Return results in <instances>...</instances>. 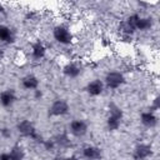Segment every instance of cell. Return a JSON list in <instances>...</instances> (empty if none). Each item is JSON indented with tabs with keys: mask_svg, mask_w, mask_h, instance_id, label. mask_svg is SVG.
<instances>
[{
	"mask_svg": "<svg viewBox=\"0 0 160 160\" xmlns=\"http://www.w3.org/2000/svg\"><path fill=\"white\" fill-rule=\"evenodd\" d=\"M124 119V111L122 109L115 104L110 102L108 105V116H106V128L110 131H116L120 129Z\"/></svg>",
	"mask_w": 160,
	"mask_h": 160,
	"instance_id": "cell-1",
	"label": "cell"
},
{
	"mask_svg": "<svg viewBox=\"0 0 160 160\" xmlns=\"http://www.w3.org/2000/svg\"><path fill=\"white\" fill-rule=\"evenodd\" d=\"M125 20L135 29V31H149L154 25L152 18L144 16V15H141L139 12L130 14Z\"/></svg>",
	"mask_w": 160,
	"mask_h": 160,
	"instance_id": "cell-2",
	"label": "cell"
},
{
	"mask_svg": "<svg viewBox=\"0 0 160 160\" xmlns=\"http://www.w3.org/2000/svg\"><path fill=\"white\" fill-rule=\"evenodd\" d=\"M16 130L18 132L24 136V138H29L31 140H35V141H41V135L38 132L35 125L32 124V121L28 120V119H22L20 120L18 124H16Z\"/></svg>",
	"mask_w": 160,
	"mask_h": 160,
	"instance_id": "cell-3",
	"label": "cell"
},
{
	"mask_svg": "<svg viewBox=\"0 0 160 160\" xmlns=\"http://www.w3.org/2000/svg\"><path fill=\"white\" fill-rule=\"evenodd\" d=\"M52 38H54V40L58 44L64 45V46H68V45H70L72 42L74 34H72V31L70 30L69 26L60 24V25H56L52 29Z\"/></svg>",
	"mask_w": 160,
	"mask_h": 160,
	"instance_id": "cell-4",
	"label": "cell"
},
{
	"mask_svg": "<svg viewBox=\"0 0 160 160\" xmlns=\"http://www.w3.org/2000/svg\"><path fill=\"white\" fill-rule=\"evenodd\" d=\"M104 85L106 89L110 90H118L119 88H121L125 82V75L121 71L118 70H111L108 71L105 78H104Z\"/></svg>",
	"mask_w": 160,
	"mask_h": 160,
	"instance_id": "cell-5",
	"label": "cell"
},
{
	"mask_svg": "<svg viewBox=\"0 0 160 160\" xmlns=\"http://www.w3.org/2000/svg\"><path fill=\"white\" fill-rule=\"evenodd\" d=\"M70 111V105L65 99H56L49 106V115L52 118L65 116Z\"/></svg>",
	"mask_w": 160,
	"mask_h": 160,
	"instance_id": "cell-6",
	"label": "cell"
},
{
	"mask_svg": "<svg viewBox=\"0 0 160 160\" xmlns=\"http://www.w3.org/2000/svg\"><path fill=\"white\" fill-rule=\"evenodd\" d=\"M154 154L152 146L148 142H139L132 149V160H148Z\"/></svg>",
	"mask_w": 160,
	"mask_h": 160,
	"instance_id": "cell-7",
	"label": "cell"
},
{
	"mask_svg": "<svg viewBox=\"0 0 160 160\" xmlns=\"http://www.w3.org/2000/svg\"><path fill=\"white\" fill-rule=\"evenodd\" d=\"M88 131H89V125L82 119H74L69 124V132L74 138H82L88 134Z\"/></svg>",
	"mask_w": 160,
	"mask_h": 160,
	"instance_id": "cell-8",
	"label": "cell"
},
{
	"mask_svg": "<svg viewBox=\"0 0 160 160\" xmlns=\"http://www.w3.org/2000/svg\"><path fill=\"white\" fill-rule=\"evenodd\" d=\"M81 156L86 160H100L102 158V151L96 145L86 144L81 148Z\"/></svg>",
	"mask_w": 160,
	"mask_h": 160,
	"instance_id": "cell-9",
	"label": "cell"
},
{
	"mask_svg": "<svg viewBox=\"0 0 160 160\" xmlns=\"http://www.w3.org/2000/svg\"><path fill=\"white\" fill-rule=\"evenodd\" d=\"M104 90H105V85H104V81L100 79H94V80L89 81L86 84V88H85L86 94L91 98L100 96L104 92Z\"/></svg>",
	"mask_w": 160,
	"mask_h": 160,
	"instance_id": "cell-10",
	"label": "cell"
},
{
	"mask_svg": "<svg viewBox=\"0 0 160 160\" xmlns=\"http://www.w3.org/2000/svg\"><path fill=\"white\" fill-rule=\"evenodd\" d=\"M82 71V68L76 61H68L62 66V74L69 79H76L80 76Z\"/></svg>",
	"mask_w": 160,
	"mask_h": 160,
	"instance_id": "cell-11",
	"label": "cell"
},
{
	"mask_svg": "<svg viewBox=\"0 0 160 160\" xmlns=\"http://www.w3.org/2000/svg\"><path fill=\"white\" fill-rule=\"evenodd\" d=\"M46 46L42 41L36 40L31 44L30 46V54H31V59L35 61H40L46 56Z\"/></svg>",
	"mask_w": 160,
	"mask_h": 160,
	"instance_id": "cell-12",
	"label": "cell"
},
{
	"mask_svg": "<svg viewBox=\"0 0 160 160\" xmlns=\"http://www.w3.org/2000/svg\"><path fill=\"white\" fill-rule=\"evenodd\" d=\"M21 86L28 91H35L40 86V80L34 74H26L21 78Z\"/></svg>",
	"mask_w": 160,
	"mask_h": 160,
	"instance_id": "cell-13",
	"label": "cell"
},
{
	"mask_svg": "<svg viewBox=\"0 0 160 160\" xmlns=\"http://www.w3.org/2000/svg\"><path fill=\"white\" fill-rule=\"evenodd\" d=\"M158 116L155 112L150 111V110H146V111H142L140 114V122L142 126L148 128V129H154L156 125H158Z\"/></svg>",
	"mask_w": 160,
	"mask_h": 160,
	"instance_id": "cell-14",
	"label": "cell"
},
{
	"mask_svg": "<svg viewBox=\"0 0 160 160\" xmlns=\"http://www.w3.org/2000/svg\"><path fill=\"white\" fill-rule=\"evenodd\" d=\"M16 101V94L12 89H5L0 92V105L2 108H10Z\"/></svg>",
	"mask_w": 160,
	"mask_h": 160,
	"instance_id": "cell-15",
	"label": "cell"
},
{
	"mask_svg": "<svg viewBox=\"0 0 160 160\" xmlns=\"http://www.w3.org/2000/svg\"><path fill=\"white\" fill-rule=\"evenodd\" d=\"M14 41H15L14 30L5 24H0V42L1 44H12Z\"/></svg>",
	"mask_w": 160,
	"mask_h": 160,
	"instance_id": "cell-16",
	"label": "cell"
},
{
	"mask_svg": "<svg viewBox=\"0 0 160 160\" xmlns=\"http://www.w3.org/2000/svg\"><path fill=\"white\" fill-rule=\"evenodd\" d=\"M52 140L55 142V146L60 148V149H66V148H69L71 145V140H70V138L66 134H59Z\"/></svg>",
	"mask_w": 160,
	"mask_h": 160,
	"instance_id": "cell-17",
	"label": "cell"
},
{
	"mask_svg": "<svg viewBox=\"0 0 160 160\" xmlns=\"http://www.w3.org/2000/svg\"><path fill=\"white\" fill-rule=\"evenodd\" d=\"M9 154L11 155L12 160H24V158H25V150H24V148L20 146L19 144L14 145V146L10 149Z\"/></svg>",
	"mask_w": 160,
	"mask_h": 160,
	"instance_id": "cell-18",
	"label": "cell"
},
{
	"mask_svg": "<svg viewBox=\"0 0 160 160\" xmlns=\"http://www.w3.org/2000/svg\"><path fill=\"white\" fill-rule=\"evenodd\" d=\"M159 109H160V98H159V95H156V96L152 99V101H151V104H150L149 110H150V111H152V112H155V111H158Z\"/></svg>",
	"mask_w": 160,
	"mask_h": 160,
	"instance_id": "cell-19",
	"label": "cell"
},
{
	"mask_svg": "<svg viewBox=\"0 0 160 160\" xmlns=\"http://www.w3.org/2000/svg\"><path fill=\"white\" fill-rule=\"evenodd\" d=\"M0 134H1L4 138H10V136H11V130H10L9 128H2V129L0 130Z\"/></svg>",
	"mask_w": 160,
	"mask_h": 160,
	"instance_id": "cell-20",
	"label": "cell"
},
{
	"mask_svg": "<svg viewBox=\"0 0 160 160\" xmlns=\"http://www.w3.org/2000/svg\"><path fill=\"white\" fill-rule=\"evenodd\" d=\"M0 160H12V158L8 151V152H1L0 154Z\"/></svg>",
	"mask_w": 160,
	"mask_h": 160,
	"instance_id": "cell-21",
	"label": "cell"
},
{
	"mask_svg": "<svg viewBox=\"0 0 160 160\" xmlns=\"http://www.w3.org/2000/svg\"><path fill=\"white\" fill-rule=\"evenodd\" d=\"M65 160H80L76 155H70V156H65Z\"/></svg>",
	"mask_w": 160,
	"mask_h": 160,
	"instance_id": "cell-22",
	"label": "cell"
},
{
	"mask_svg": "<svg viewBox=\"0 0 160 160\" xmlns=\"http://www.w3.org/2000/svg\"><path fill=\"white\" fill-rule=\"evenodd\" d=\"M54 160H65V156H62V155H56V156L54 158Z\"/></svg>",
	"mask_w": 160,
	"mask_h": 160,
	"instance_id": "cell-23",
	"label": "cell"
},
{
	"mask_svg": "<svg viewBox=\"0 0 160 160\" xmlns=\"http://www.w3.org/2000/svg\"><path fill=\"white\" fill-rule=\"evenodd\" d=\"M4 56H5V52H4V50H1V49H0V61L4 59Z\"/></svg>",
	"mask_w": 160,
	"mask_h": 160,
	"instance_id": "cell-24",
	"label": "cell"
},
{
	"mask_svg": "<svg viewBox=\"0 0 160 160\" xmlns=\"http://www.w3.org/2000/svg\"><path fill=\"white\" fill-rule=\"evenodd\" d=\"M0 8H1V4H0Z\"/></svg>",
	"mask_w": 160,
	"mask_h": 160,
	"instance_id": "cell-25",
	"label": "cell"
}]
</instances>
